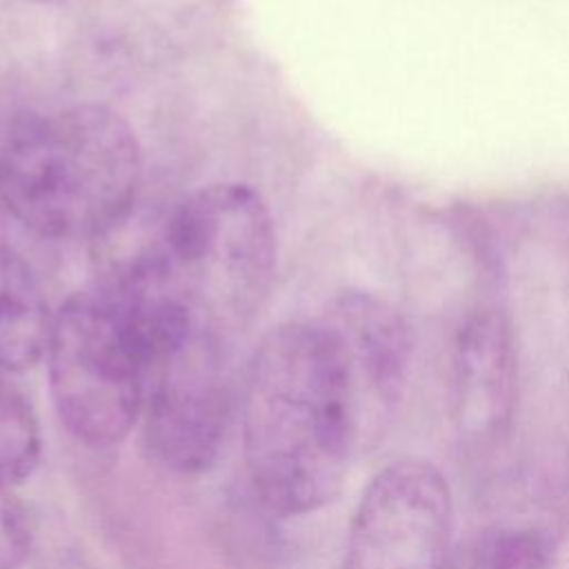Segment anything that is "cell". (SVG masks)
Listing matches in <instances>:
<instances>
[{
	"label": "cell",
	"mask_w": 569,
	"mask_h": 569,
	"mask_svg": "<svg viewBox=\"0 0 569 569\" xmlns=\"http://www.w3.org/2000/svg\"><path fill=\"white\" fill-rule=\"evenodd\" d=\"M216 333L260 311L276 280V229L260 193L220 182L171 207L149 244L122 260Z\"/></svg>",
	"instance_id": "3957f363"
},
{
	"label": "cell",
	"mask_w": 569,
	"mask_h": 569,
	"mask_svg": "<svg viewBox=\"0 0 569 569\" xmlns=\"http://www.w3.org/2000/svg\"><path fill=\"white\" fill-rule=\"evenodd\" d=\"M453 420L471 445H496L511 427L518 362L507 318L476 309L460 322L451 353Z\"/></svg>",
	"instance_id": "52a82bcc"
},
{
	"label": "cell",
	"mask_w": 569,
	"mask_h": 569,
	"mask_svg": "<svg viewBox=\"0 0 569 569\" xmlns=\"http://www.w3.org/2000/svg\"><path fill=\"white\" fill-rule=\"evenodd\" d=\"M551 540L533 525H496L476 533L453 569H547Z\"/></svg>",
	"instance_id": "30bf717a"
},
{
	"label": "cell",
	"mask_w": 569,
	"mask_h": 569,
	"mask_svg": "<svg viewBox=\"0 0 569 569\" xmlns=\"http://www.w3.org/2000/svg\"><path fill=\"white\" fill-rule=\"evenodd\" d=\"M149 353L142 402L149 447L173 471L200 473L216 462L231 416L222 336L189 327Z\"/></svg>",
	"instance_id": "5b68a950"
},
{
	"label": "cell",
	"mask_w": 569,
	"mask_h": 569,
	"mask_svg": "<svg viewBox=\"0 0 569 569\" xmlns=\"http://www.w3.org/2000/svg\"><path fill=\"white\" fill-rule=\"evenodd\" d=\"M31 547V529L11 485L0 480V569H18Z\"/></svg>",
	"instance_id": "7c38bea8"
},
{
	"label": "cell",
	"mask_w": 569,
	"mask_h": 569,
	"mask_svg": "<svg viewBox=\"0 0 569 569\" xmlns=\"http://www.w3.org/2000/svg\"><path fill=\"white\" fill-rule=\"evenodd\" d=\"M40 429L22 391L0 369V480L16 485L40 462Z\"/></svg>",
	"instance_id": "8fae6325"
},
{
	"label": "cell",
	"mask_w": 569,
	"mask_h": 569,
	"mask_svg": "<svg viewBox=\"0 0 569 569\" xmlns=\"http://www.w3.org/2000/svg\"><path fill=\"white\" fill-rule=\"evenodd\" d=\"M142 158L133 129L100 104L22 111L0 127V207L53 238H104L133 207Z\"/></svg>",
	"instance_id": "7a4b0ae2"
},
{
	"label": "cell",
	"mask_w": 569,
	"mask_h": 569,
	"mask_svg": "<svg viewBox=\"0 0 569 569\" xmlns=\"http://www.w3.org/2000/svg\"><path fill=\"white\" fill-rule=\"evenodd\" d=\"M358 431V373L329 320H289L258 342L242 387L251 487L280 516H305L342 489Z\"/></svg>",
	"instance_id": "6da1fadb"
},
{
	"label": "cell",
	"mask_w": 569,
	"mask_h": 569,
	"mask_svg": "<svg viewBox=\"0 0 569 569\" xmlns=\"http://www.w3.org/2000/svg\"><path fill=\"white\" fill-rule=\"evenodd\" d=\"M58 416L87 445H116L142 416L144 360L129 305L100 278L53 313L47 345Z\"/></svg>",
	"instance_id": "277c9868"
},
{
	"label": "cell",
	"mask_w": 569,
	"mask_h": 569,
	"mask_svg": "<svg viewBox=\"0 0 569 569\" xmlns=\"http://www.w3.org/2000/svg\"><path fill=\"white\" fill-rule=\"evenodd\" d=\"M51 325L53 316L33 269L13 247L0 242V369L33 367L47 353Z\"/></svg>",
	"instance_id": "9c48e42d"
},
{
	"label": "cell",
	"mask_w": 569,
	"mask_h": 569,
	"mask_svg": "<svg viewBox=\"0 0 569 569\" xmlns=\"http://www.w3.org/2000/svg\"><path fill=\"white\" fill-rule=\"evenodd\" d=\"M329 322L342 336L356 373L382 398L398 393L409 362V333L398 311L371 293L347 291L336 298Z\"/></svg>",
	"instance_id": "ba28073f"
},
{
	"label": "cell",
	"mask_w": 569,
	"mask_h": 569,
	"mask_svg": "<svg viewBox=\"0 0 569 569\" xmlns=\"http://www.w3.org/2000/svg\"><path fill=\"white\" fill-rule=\"evenodd\" d=\"M451 491L427 460L398 458L365 487L342 569H449Z\"/></svg>",
	"instance_id": "8992f818"
}]
</instances>
